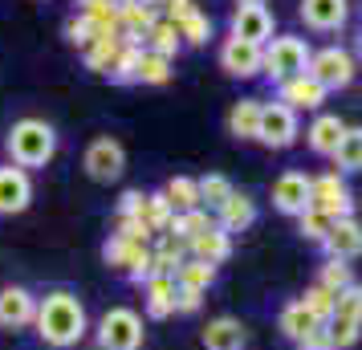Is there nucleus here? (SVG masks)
Wrapping results in <instances>:
<instances>
[{"instance_id": "obj_24", "label": "nucleus", "mask_w": 362, "mask_h": 350, "mask_svg": "<svg viewBox=\"0 0 362 350\" xmlns=\"http://www.w3.org/2000/svg\"><path fill=\"white\" fill-rule=\"evenodd\" d=\"M143 289H147V314L151 317H171L175 314V277L151 273Z\"/></svg>"}, {"instance_id": "obj_30", "label": "nucleus", "mask_w": 362, "mask_h": 350, "mask_svg": "<svg viewBox=\"0 0 362 350\" xmlns=\"http://www.w3.org/2000/svg\"><path fill=\"white\" fill-rule=\"evenodd\" d=\"M212 281H216V265L196 261V257H187V261L175 269V285H183V289H199V293H208V285Z\"/></svg>"}, {"instance_id": "obj_35", "label": "nucleus", "mask_w": 362, "mask_h": 350, "mask_svg": "<svg viewBox=\"0 0 362 350\" xmlns=\"http://www.w3.org/2000/svg\"><path fill=\"white\" fill-rule=\"evenodd\" d=\"M143 220H147L151 233H167V228H171V220H175V208L167 204L163 192L147 196V204H143Z\"/></svg>"}, {"instance_id": "obj_5", "label": "nucleus", "mask_w": 362, "mask_h": 350, "mask_svg": "<svg viewBox=\"0 0 362 350\" xmlns=\"http://www.w3.org/2000/svg\"><path fill=\"white\" fill-rule=\"evenodd\" d=\"M326 330H329L334 350H346V346H354V342H358V334H362V285L358 281L346 285L342 293H338Z\"/></svg>"}, {"instance_id": "obj_6", "label": "nucleus", "mask_w": 362, "mask_h": 350, "mask_svg": "<svg viewBox=\"0 0 362 350\" xmlns=\"http://www.w3.org/2000/svg\"><path fill=\"white\" fill-rule=\"evenodd\" d=\"M98 350H139L143 346V317L127 310V305H115L98 317Z\"/></svg>"}, {"instance_id": "obj_34", "label": "nucleus", "mask_w": 362, "mask_h": 350, "mask_svg": "<svg viewBox=\"0 0 362 350\" xmlns=\"http://www.w3.org/2000/svg\"><path fill=\"white\" fill-rule=\"evenodd\" d=\"M196 184H199V208H212V212L236 192L228 175H204V180H196Z\"/></svg>"}, {"instance_id": "obj_21", "label": "nucleus", "mask_w": 362, "mask_h": 350, "mask_svg": "<svg viewBox=\"0 0 362 350\" xmlns=\"http://www.w3.org/2000/svg\"><path fill=\"white\" fill-rule=\"evenodd\" d=\"M252 220H257V204L248 200L245 192H232L228 200L216 208V224L224 233H245V228H252Z\"/></svg>"}, {"instance_id": "obj_12", "label": "nucleus", "mask_w": 362, "mask_h": 350, "mask_svg": "<svg viewBox=\"0 0 362 350\" xmlns=\"http://www.w3.org/2000/svg\"><path fill=\"white\" fill-rule=\"evenodd\" d=\"M264 66V45H252V41H240V37H228L220 45V69L228 78H257Z\"/></svg>"}, {"instance_id": "obj_29", "label": "nucleus", "mask_w": 362, "mask_h": 350, "mask_svg": "<svg viewBox=\"0 0 362 350\" xmlns=\"http://www.w3.org/2000/svg\"><path fill=\"white\" fill-rule=\"evenodd\" d=\"M163 196H167V204H171L175 212H192V208H199V184L192 180V175H175V180H167Z\"/></svg>"}, {"instance_id": "obj_4", "label": "nucleus", "mask_w": 362, "mask_h": 350, "mask_svg": "<svg viewBox=\"0 0 362 350\" xmlns=\"http://www.w3.org/2000/svg\"><path fill=\"white\" fill-rule=\"evenodd\" d=\"M310 74L313 82L322 86V90H346V86L358 78V57L350 49H342V45H326V49H317L310 57Z\"/></svg>"}, {"instance_id": "obj_39", "label": "nucleus", "mask_w": 362, "mask_h": 350, "mask_svg": "<svg viewBox=\"0 0 362 350\" xmlns=\"http://www.w3.org/2000/svg\"><path fill=\"white\" fill-rule=\"evenodd\" d=\"M317 285H326V289H334V293H342L346 285H354V273H350L346 261L326 257V265H322V273H317Z\"/></svg>"}, {"instance_id": "obj_26", "label": "nucleus", "mask_w": 362, "mask_h": 350, "mask_svg": "<svg viewBox=\"0 0 362 350\" xmlns=\"http://www.w3.org/2000/svg\"><path fill=\"white\" fill-rule=\"evenodd\" d=\"M261 131V98H240L228 110V134L232 139H257Z\"/></svg>"}, {"instance_id": "obj_46", "label": "nucleus", "mask_w": 362, "mask_h": 350, "mask_svg": "<svg viewBox=\"0 0 362 350\" xmlns=\"http://www.w3.org/2000/svg\"><path fill=\"white\" fill-rule=\"evenodd\" d=\"M297 350H334V342H329V330H326V322L317 326L313 334H305L301 342H297Z\"/></svg>"}, {"instance_id": "obj_31", "label": "nucleus", "mask_w": 362, "mask_h": 350, "mask_svg": "<svg viewBox=\"0 0 362 350\" xmlns=\"http://www.w3.org/2000/svg\"><path fill=\"white\" fill-rule=\"evenodd\" d=\"M78 4H82L78 13L86 21H94L98 33H115L118 29V0H78Z\"/></svg>"}, {"instance_id": "obj_11", "label": "nucleus", "mask_w": 362, "mask_h": 350, "mask_svg": "<svg viewBox=\"0 0 362 350\" xmlns=\"http://www.w3.org/2000/svg\"><path fill=\"white\" fill-rule=\"evenodd\" d=\"M310 184H313V175H305V171H281L273 180V208L281 216L310 212Z\"/></svg>"}, {"instance_id": "obj_27", "label": "nucleus", "mask_w": 362, "mask_h": 350, "mask_svg": "<svg viewBox=\"0 0 362 350\" xmlns=\"http://www.w3.org/2000/svg\"><path fill=\"white\" fill-rule=\"evenodd\" d=\"M334 159V171H362V127H346L342 143H338V151L329 155Z\"/></svg>"}, {"instance_id": "obj_43", "label": "nucleus", "mask_w": 362, "mask_h": 350, "mask_svg": "<svg viewBox=\"0 0 362 350\" xmlns=\"http://www.w3.org/2000/svg\"><path fill=\"white\" fill-rule=\"evenodd\" d=\"M199 305H204V293H199V289H183V285H175V314H196Z\"/></svg>"}, {"instance_id": "obj_3", "label": "nucleus", "mask_w": 362, "mask_h": 350, "mask_svg": "<svg viewBox=\"0 0 362 350\" xmlns=\"http://www.w3.org/2000/svg\"><path fill=\"white\" fill-rule=\"evenodd\" d=\"M310 41H301V37H273L269 45H264V66L261 74L269 78V82H289V78H297V74H305L310 69Z\"/></svg>"}, {"instance_id": "obj_40", "label": "nucleus", "mask_w": 362, "mask_h": 350, "mask_svg": "<svg viewBox=\"0 0 362 350\" xmlns=\"http://www.w3.org/2000/svg\"><path fill=\"white\" fill-rule=\"evenodd\" d=\"M329 224H334V220L329 216H322V212H301V216H297V233L305 236V240H310V245H322V240H326L329 236Z\"/></svg>"}, {"instance_id": "obj_33", "label": "nucleus", "mask_w": 362, "mask_h": 350, "mask_svg": "<svg viewBox=\"0 0 362 350\" xmlns=\"http://www.w3.org/2000/svg\"><path fill=\"white\" fill-rule=\"evenodd\" d=\"M139 57H143V45H122L115 66H110V82H118V86L139 82Z\"/></svg>"}, {"instance_id": "obj_18", "label": "nucleus", "mask_w": 362, "mask_h": 350, "mask_svg": "<svg viewBox=\"0 0 362 350\" xmlns=\"http://www.w3.org/2000/svg\"><path fill=\"white\" fill-rule=\"evenodd\" d=\"M277 102L293 106V110H322L326 106V90L313 82L310 74H297V78L277 86Z\"/></svg>"}, {"instance_id": "obj_36", "label": "nucleus", "mask_w": 362, "mask_h": 350, "mask_svg": "<svg viewBox=\"0 0 362 350\" xmlns=\"http://www.w3.org/2000/svg\"><path fill=\"white\" fill-rule=\"evenodd\" d=\"M301 305H305V310H310L313 317H317V322H329V314H334V301H338V293H334V289H326V285H317L313 281L310 289H305V293H301Z\"/></svg>"}, {"instance_id": "obj_8", "label": "nucleus", "mask_w": 362, "mask_h": 350, "mask_svg": "<svg viewBox=\"0 0 362 350\" xmlns=\"http://www.w3.org/2000/svg\"><path fill=\"white\" fill-rule=\"evenodd\" d=\"M297 110L285 106V102H261V131H257V143L273 151H285L297 143Z\"/></svg>"}, {"instance_id": "obj_9", "label": "nucleus", "mask_w": 362, "mask_h": 350, "mask_svg": "<svg viewBox=\"0 0 362 350\" xmlns=\"http://www.w3.org/2000/svg\"><path fill=\"white\" fill-rule=\"evenodd\" d=\"M82 167H86V175H90V180H98V184H115L118 175L127 171V151H122L118 139L102 134V139H94V143L86 147Z\"/></svg>"}, {"instance_id": "obj_41", "label": "nucleus", "mask_w": 362, "mask_h": 350, "mask_svg": "<svg viewBox=\"0 0 362 350\" xmlns=\"http://www.w3.org/2000/svg\"><path fill=\"white\" fill-rule=\"evenodd\" d=\"M66 37L74 41V45H78V49H90V45H94L102 33L94 29V21H86L82 13H74V17L66 21Z\"/></svg>"}, {"instance_id": "obj_45", "label": "nucleus", "mask_w": 362, "mask_h": 350, "mask_svg": "<svg viewBox=\"0 0 362 350\" xmlns=\"http://www.w3.org/2000/svg\"><path fill=\"white\" fill-rule=\"evenodd\" d=\"M155 8H159V13H163L167 21H175V25H180V21L187 17V13H192L196 4H192V0H159Z\"/></svg>"}, {"instance_id": "obj_10", "label": "nucleus", "mask_w": 362, "mask_h": 350, "mask_svg": "<svg viewBox=\"0 0 362 350\" xmlns=\"http://www.w3.org/2000/svg\"><path fill=\"white\" fill-rule=\"evenodd\" d=\"M102 257L110 269H122L134 285H147L151 277V245H134V240H122V236H110L102 245Z\"/></svg>"}, {"instance_id": "obj_15", "label": "nucleus", "mask_w": 362, "mask_h": 350, "mask_svg": "<svg viewBox=\"0 0 362 350\" xmlns=\"http://www.w3.org/2000/svg\"><path fill=\"white\" fill-rule=\"evenodd\" d=\"M37 322V298L25 285L0 289V330H25Z\"/></svg>"}, {"instance_id": "obj_14", "label": "nucleus", "mask_w": 362, "mask_h": 350, "mask_svg": "<svg viewBox=\"0 0 362 350\" xmlns=\"http://www.w3.org/2000/svg\"><path fill=\"white\" fill-rule=\"evenodd\" d=\"M33 200V180H29V171L17 163L0 167V216H17L25 212Z\"/></svg>"}, {"instance_id": "obj_13", "label": "nucleus", "mask_w": 362, "mask_h": 350, "mask_svg": "<svg viewBox=\"0 0 362 350\" xmlns=\"http://www.w3.org/2000/svg\"><path fill=\"white\" fill-rule=\"evenodd\" d=\"M232 33L228 37H240V41H252V45H269L273 41V13L264 4H236L232 13Z\"/></svg>"}, {"instance_id": "obj_7", "label": "nucleus", "mask_w": 362, "mask_h": 350, "mask_svg": "<svg viewBox=\"0 0 362 350\" xmlns=\"http://www.w3.org/2000/svg\"><path fill=\"white\" fill-rule=\"evenodd\" d=\"M310 208L322 212V216H329V220H342V216L354 212V196H350V187H346L342 171H322V175H313Z\"/></svg>"}, {"instance_id": "obj_16", "label": "nucleus", "mask_w": 362, "mask_h": 350, "mask_svg": "<svg viewBox=\"0 0 362 350\" xmlns=\"http://www.w3.org/2000/svg\"><path fill=\"white\" fill-rule=\"evenodd\" d=\"M350 17V0H301V21L313 33H338Z\"/></svg>"}, {"instance_id": "obj_49", "label": "nucleus", "mask_w": 362, "mask_h": 350, "mask_svg": "<svg viewBox=\"0 0 362 350\" xmlns=\"http://www.w3.org/2000/svg\"><path fill=\"white\" fill-rule=\"evenodd\" d=\"M358 57H362V37H358Z\"/></svg>"}, {"instance_id": "obj_48", "label": "nucleus", "mask_w": 362, "mask_h": 350, "mask_svg": "<svg viewBox=\"0 0 362 350\" xmlns=\"http://www.w3.org/2000/svg\"><path fill=\"white\" fill-rule=\"evenodd\" d=\"M139 4H159V0H139Z\"/></svg>"}, {"instance_id": "obj_44", "label": "nucleus", "mask_w": 362, "mask_h": 350, "mask_svg": "<svg viewBox=\"0 0 362 350\" xmlns=\"http://www.w3.org/2000/svg\"><path fill=\"white\" fill-rule=\"evenodd\" d=\"M143 204H147V192H122V200H118V216H139L143 220Z\"/></svg>"}, {"instance_id": "obj_2", "label": "nucleus", "mask_w": 362, "mask_h": 350, "mask_svg": "<svg viewBox=\"0 0 362 350\" xmlns=\"http://www.w3.org/2000/svg\"><path fill=\"white\" fill-rule=\"evenodd\" d=\"M4 147H8V159L17 167H45L57 155V134H53L49 122H41V118H21L13 122V131L4 139Z\"/></svg>"}, {"instance_id": "obj_47", "label": "nucleus", "mask_w": 362, "mask_h": 350, "mask_svg": "<svg viewBox=\"0 0 362 350\" xmlns=\"http://www.w3.org/2000/svg\"><path fill=\"white\" fill-rule=\"evenodd\" d=\"M236 4H264V0H236Z\"/></svg>"}, {"instance_id": "obj_20", "label": "nucleus", "mask_w": 362, "mask_h": 350, "mask_svg": "<svg viewBox=\"0 0 362 350\" xmlns=\"http://www.w3.org/2000/svg\"><path fill=\"white\" fill-rule=\"evenodd\" d=\"M342 134H346V122L338 115H317L305 127V143H310L313 155H334L338 143H342Z\"/></svg>"}, {"instance_id": "obj_19", "label": "nucleus", "mask_w": 362, "mask_h": 350, "mask_svg": "<svg viewBox=\"0 0 362 350\" xmlns=\"http://www.w3.org/2000/svg\"><path fill=\"white\" fill-rule=\"evenodd\" d=\"M248 346V330L236 317H212L204 326V350H245Z\"/></svg>"}, {"instance_id": "obj_22", "label": "nucleus", "mask_w": 362, "mask_h": 350, "mask_svg": "<svg viewBox=\"0 0 362 350\" xmlns=\"http://www.w3.org/2000/svg\"><path fill=\"white\" fill-rule=\"evenodd\" d=\"M187 249H192V257H196V261L224 265V261H228V252H232V233H224L220 224H212V228H208V233H199Z\"/></svg>"}, {"instance_id": "obj_25", "label": "nucleus", "mask_w": 362, "mask_h": 350, "mask_svg": "<svg viewBox=\"0 0 362 350\" xmlns=\"http://www.w3.org/2000/svg\"><path fill=\"white\" fill-rule=\"evenodd\" d=\"M277 326H281V334H285V338H289V342L297 346V342H301L305 334H313L317 326H322V322H317V317H313L310 310L301 305V301H289V305H281Z\"/></svg>"}, {"instance_id": "obj_38", "label": "nucleus", "mask_w": 362, "mask_h": 350, "mask_svg": "<svg viewBox=\"0 0 362 350\" xmlns=\"http://www.w3.org/2000/svg\"><path fill=\"white\" fill-rule=\"evenodd\" d=\"M139 82H147V86L171 82V62H167V57H159V53L143 49V57H139Z\"/></svg>"}, {"instance_id": "obj_23", "label": "nucleus", "mask_w": 362, "mask_h": 350, "mask_svg": "<svg viewBox=\"0 0 362 350\" xmlns=\"http://www.w3.org/2000/svg\"><path fill=\"white\" fill-rule=\"evenodd\" d=\"M143 49L159 53V57H167V62H175V53L183 49V37H180V29H175V21H167V17L155 21V25L147 29V37H143Z\"/></svg>"}, {"instance_id": "obj_32", "label": "nucleus", "mask_w": 362, "mask_h": 350, "mask_svg": "<svg viewBox=\"0 0 362 350\" xmlns=\"http://www.w3.org/2000/svg\"><path fill=\"white\" fill-rule=\"evenodd\" d=\"M212 224H216V220L208 216V208H192V212H175V220H171V228H167V233L183 236V240L192 245V240H196L199 233H208Z\"/></svg>"}, {"instance_id": "obj_37", "label": "nucleus", "mask_w": 362, "mask_h": 350, "mask_svg": "<svg viewBox=\"0 0 362 350\" xmlns=\"http://www.w3.org/2000/svg\"><path fill=\"white\" fill-rule=\"evenodd\" d=\"M175 29H180L183 45H208V37H212V21L204 17L199 8H192V13H187Z\"/></svg>"}, {"instance_id": "obj_42", "label": "nucleus", "mask_w": 362, "mask_h": 350, "mask_svg": "<svg viewBox=\"0 0 362 350\" xmlns=\"http://www.w3.org/2000/svg\"><path fill=\"white\" fill-rule=\"evenodd\" d=\"M122 240H134V245H151V228H147V220H139V216H118V233Z\"/></svg>"}, {"instance_id": "obj_1", "label": "nucleus", "mask_w": 362, "mask_h": 350, "mask_svg": "<svg viewBox=\"0 0 362 350\" xmlns=\"http://www.w3.org/2000/svg\"><path fill=\"white\" fill-rule=\"evenodd\" d=\"M37 334H41V342L53 350H66V346H78L90 330V322H86V305L69 289H53L45 298L37 301Z\"/></svg>"}, {"instance_id": "obj_28", "label": "nucleus", "mask_w": 362, "mask_h": 350, "mask_svg": "<svg viewBox=\"0 0 362 350\" xmlns=\"http://www.w3.org/2000/svg\"><path fill=\"white\" fill-rule=\"evenodd\" d=\"M118 49H122V41H118L115 33H102L90 49H82L86 57V69H94V74H110V66H115Z\"/></svg>"}, {"instance_id": "obj_17", "label": "nucleus", "mask_w": 362, "mask_h": 350, "mask_svg": "<svg viewBox=\"0 0 362 350\" xmlns=\"http://www.w3.org/2000/svg\"><path fill=\"white\" fill-rule=\"evenodd\" d=\"M322 249L329 252V257H338V261H354V257H362V224L354 216H342L329 224V236L322 240Z\"/></svg>"}]
</instances>
